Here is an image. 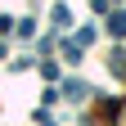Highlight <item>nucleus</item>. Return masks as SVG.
I'll return each mask as SVG.
<instances>
[{
  "mask_svg": "<svg viewBox=\"0 0 126 126\" xmlns=\"http://www.w3.org/2000/svg\"><path fill=\"white\" fill-rule=\"evenodd\" d=\"M86 94H90V86H86V81H68V99H77V104H81Z\"/></svg>",
  "mask_w": 126,
  "mask_h": 126,
  "instance_id": "obj_1",
  "label": "nucleus"
},
{
  "mask_svg": "<svg viewBox=\"0 0 126 126\" xmlns=\"http://www.w3.org/2000/svg\"><path fill=\"white\" fill-rule=\"evenodd\" d=\"M108 32H113V36H126V14H113V23H108Z\"/></svg>",
  "mask_w": 126,
  "mask_h": 126,
  "instance_id": "obj_2",
  "label": "nucleus"
}]
</instances>
